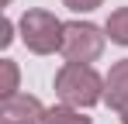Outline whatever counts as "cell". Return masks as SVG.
Instances as JSON below:
<instances>
[{
    "mask_svg": "<svg viewBox=\"0 0 128 124\" xmlns=\"http://www.w3.org/2000/svg\"><path fill=\"white\" fill-rule=\"evenodd\" d=\"M104 90H107V79L86 62H66L56 72V97L69 107L86 110L104 100Z\"/></svg>",
    "mask_w": 128,
    "mask_h": 124,
    "instance_id": "1",
    "label": "cell"
},
{
    "mask_svg": "<svg viewBox=\"0 0 128 124\" xmlns=\"http://www.w3.org/2000/svg\"><path fill=\"white\" fill-rule=\"evenodd\" d=\"M62 28H66V21H59L52 10H42V7L24 10L21 21H18L21 41L28 45V52H35V55L59 52V48H62Z\"/></svg>",
    "mask_w": 128,
    "mask_h": 124,
    "instance_id": "2",
    "label": "cell"
},
{
    "mask_svg": "<svg viewBox=\"0 0 128 124\" xmlns=\"http://www.w3.org/2000/svg\"><path fill=\"white\" fill-rule=\"evenodd\" d=\"M104 45H107V31L90 24V21H66L62 28V59L66 62H97L104 55Z\"/></svg>",
    "mask_w": 128,
    "mask_h": 124,
    "instance_id": "3",
    "label": "cell"
},
{
    "mask_svg": "<svg viewBox=\"0 0 128 124\" xmlns=\"http://www.w3.org/2000/svg\"><path fill=\"white\" fill-rule=\"evenodd\" d=\"M45 110L38 97L31 93H14V97H4L0 103V124H42Z\"/></svg>",
    "mask_w": 128,
    "mask_h": 124,
    "instance_id": "4",
    "label": "cell"
},
{
    "mask_svg": "<svg viewBox=\"0 0 128 124\" xmlns=\"http://www.w3.org/2000/svg\"><path fill=\"white\" fill-rule=\"evenodd\" d=\"M104 79H107L104 103L111 107V110H118V107H121V103L128 100V59L114 62V65H111V72H107Z\"/></svg>",
    "mask_w": 128,
    "mask_h": 124,
    "instance_id": "5",
    "label": "cell"
},
{
    "mask_svg": "<svg viewBox=\"0 0 128 124\" xmlns=\"http://www.w3.org/2000/svg\"><path fill=\"white\" fill-rule=\"evenodd\" d=\"M104 31H107V38L114 41V45L128 48V7H118V10H111V17H107Z\"/></svg>",
    "mask_w": 128,
    "mask_h": 124,
    "instance_id": "6",
    "label": "cell"
},
{
    "mask_svg": "<svg viewBox=\"0 0 128 124\" xmlns=\"http://www.w3.org/2000/svg\"><path fill=\"white\" fill-rule=\"evenodd\" d=\"M42 124H94V121H90V117H83V110H80V107L62 103V107H52V110L45 114Z\"/></svg>",
    "mask_w": 128,
    "mask_h": 124,
    "instance_id": "7",
    "label": "cell"
},
{
    "mask_svg": "<svg viewBox=\"0 0 128 124\" xmlns=\"http://www.w3.org/2000/svg\"><path fill=\"white\" fill-rule=\"evenodd\" d=\"M18 79H21L18 62L14 59H0V97H14L18 93Z\"/></svg>",
    "mask_w": 128,
    "mask_h": 124,
    "instance_id": "8",
    "label": "cell"
},
{
    "mask_svg": "<svg viewBox=\"0 0 128 124\" xmlns=\"http://www.w3.org/2000/svg\"><path fill=\"white\" fill-rule=\"evenodd\" d=\"M104 0H62V7L69 10H76V14H90V10H97Z\"/></svg>",
    "mask_w": 128,
    "mask_h": 124,
    "instance_id": "9",
    "label": "cell"
},
{
    "mask_svg": "<svg viewBox=\"0 0 128 124\" xmlns=\"http://www.w3.org/2000/svg\"><path fill=\"white\" fill-rule=\"evenodd\" d=\"M0 31H4V35H0V45L7 48V45L14 41V21H10V17H4V28H0Z\"/></svg>",
    "mask_w": 128,
    "mask_h": 124,
    "instance_id": "10",
    "label": "cell"
},
{
    "mask_svg": "<svg viewBox=\"0 0 128 124\" xmlns=\"http://www.w3.org/2000/svg\"><path fill=\"white\" fill-rule=\"evenodd\" d=\"M118 117H121V124H128V100L118 107Z\"/></svg>",
    "mask_w": 128,
    "mask_h": 124,
    "instance_id": "11",
    "label": "cell"
},
{
    "mask_svg": "<svg viewBox=\"0 0 128 124\" xmlns=\"http://www.w3.org/2000/svg\"><path fill=\"white\" fill-rule=\"evenodd\" d=\"M0 3H4V7H7V3H10V0H0Z\"/></svg>",
    "mask_w": 128,
    "mask_h": 124,
    "instance_id": "12",
    "label": "cell"
}]
</instances>
